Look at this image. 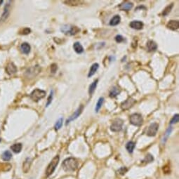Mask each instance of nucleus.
<instances>
[{"label": "nucleus", "mask_w": 179, "mask_h": 179, "mask_svg": "<svg viewBox=\"0 0 179 179\" xmlns=\"http://www.w3.org/2000/svg\"><path fill=\"white\" fill-rule=\"evenodd\" d=\"M79 162L74 157H69L67 158L63 162L62 167L65 171L72 172L74 171L77 169Z\"/></svg>", "instance_id": "1"}, {"label": "nucleus", "mask_w": 179, "mask_h": 179, "mask_svg": "<svg viewBox=\"0 0 179 179\" xmlns=\"http://www.w3.org/2000/svg\"><path fill=\"white\" fill-rule=\"evenodd\" d=\"M59 159H60L59 156H58L57 155V156H56L55 157L53 158L52 162H51L49 163V164L48 165L47 169H46L45 171L46 176H47V177L52 175V173H54V171H55L56 166H57L58 164H59Z\"/></svg>", "instance_id": "2"}, {"label": "nucleus", "mask_w": 179, "mask_h": 179, "mask_svg": "<svg viewBox=\"0 0 179 179\" xmlns=\"http://www.w3.org/2000/svg\"><path fill=\"white\" fill-rule=\"evenodd\" d=\"M61 30L65 35H75L80 31L79 28L77 26H71L70 25H65L62 27Z\"/></svg>", "instance_id": "3"}, {"label": "nucleus", "mask_w": 179, "mask_h": 179, "mask_svg": "<svg viewBox=\"0 0 179 179\" xmlns=\"http://www.w3.org/2000/svg\"><path fill=\"white\" fill-rule=\"evenodd\" d=\"M46 91L41 90L40 88H36L30 94V98L35 102H38L39 100L45 97Z\"/></svg>", "instance_id": "4"}, {"label": "nucleus", "mask_w": 179, "mask_h": 179, "mask_svg": "<svg viewBox=\"0 0 179 179\" xmlns=\"http://www.w3.org/2000/svg\"><path fill=\"white\" fill-rule=\"evenodd\" d=\"M130 122L133 125L136 127H140L143 124V119L142 115L139 113H134L131 115L130 117Z\"/></svg>", "instance_id": "5"}, {"label": "nucleus", "mask_w": 179, "mask_h": 179, "mask_svg": "<svg viewBox=\"0 0 179 179\" xmlns=\"http://www.w3.org/2000/svg\"><path fill=\"white\" fill-rule=\"evenodd\" d=\"M122 126H123V120L121 119H115L110 126V129L114 132H118L122 130Z\"/></svg>", "instance_id": "6"}, {"label": "nucleus", "mask_w": 179, "mask_h": 179, "mask_svg": "<svg viewBox=\"0 0 179 179\" xmlns=\"http://www.w3.org/2000/svg\"><path fill=\"white\" fill-rule=\"evenodd\" d=\"M41 71V68L38 65L33 66V67L29 68L28 70L25 72V76L28 77V78H32L35 77L37 75H38Z\"/></svg>", "instance_id": "7"}, {"label": "nucleus", "mask_w": 179, "mask_h": 179, "mask_svg": "<svg viewBox=\"0 0 179 179\" xmlns=\"http://www.w3.org/2000/svg\"><path fill=\"white\" fill-rule=\"evenodd\" d=\"M158 129H159V124L156 122L151 124L150 127H148L146 134L148 136H156L157 133Z\"/></svg>", "instance_id": "8"}, {"label": "nucleus", "mask_w": 179, "mask_h": 179, "mask_svg": "<svg viewBox=\"0 0 179 179\" xmlns=\"http://www.w3.org/2000/svg\"><path fill=\"white\" fill-rule=\"evenodd\" d=\"M83 109H84L83 105H80V106L77 108V110L73 113V115H72L70 117H69V119H67V121H66V125H67L68 124H69L71 121L75 120V119H76L78 117H79V115H81V112L83 111Z\"/></svg>", "instance_id": "9"}, {"label": "nucleus", "mask_w": 179, "mask_h": 179, "mask_svg": "<svg viewBox=\"0 0 179 179\" xmlns=\"http://www.w3.org/2000/svg\"><path fill=\"white\" fill-rule=\"evenodd\" d=\"M135 103H136V100H134V98H129L122 103L121 107H122V110H128V109H129L130 107H132Z\"/></svg>", "instance_id": "10"}, {"label": "nucleus", "mask_w": 179, "mask_h": 179, "mask_svg": "<svg viewBox=\"0 0 179 179\" xmlns=\"http://www.w3.org/2000/svg\"><path fill=\"white\" fill-rule=\"evenodd\" d=\"M9 13H10V4H7L5 6L4 12H3L2 15H1V18H0V23H3V22H5L6 20V19L8 18V16H9Z\"/></svg>", "instance_id": "11"}, {"label": "nucleus", "mask_w": 179, "mask_h": 179, "mask_svg": "<svg viewBox=\"0 0 179 179\" xmlns=\"http://www.w3.org/2000/svg\"><path fill=\"white\" fill-rule=\"evenodd\" d=\"M133 6H134L133 3L129 1H124L119 5V8L122 11H129L133 8Z\"/></svg>", "instance_id": "12"}, {"label": "nucleus", "mask_w": 179, "mask_h": 179, "mask_svg": "<svg viewBox=\"0 0 179 179\" xmlns=\"http://www.w3.org/2000/svg\"><path fill=\"white\" fill-rule=\"evenodd\" d=\"M6 71L7 74L9 75H11L15 74L17 72V67L13 63H10L6 66Z\"/></svg>", "instance_id": "13"}, {"label": "nucleus", "mask_w": 179, "mask_h": 179, "mask_svg": "<svg viewBox=\"0 0 179 179\" xmlns=\"http://www.w3.org/2000/svg\"><path fill=\"white\" fill-rule=\"evenodd\" d=\"M166 27L171 30H176L179 28V22L178 20H171L166 24Z\"/></svg>", "instance_id": "14"}, {"label": "nucleus", "mask_w": 179, "mask_h": 179, "mask_svg": "<svg viewBox=\"0 0 179 179\" xmlns=\"http://www.w3.org/2000/svg\"><path fill=\"white\" fill-rule=\"evenodd\" d=\"M130 27L135 30H141L143 27V23L139 20H134L130 23Z\"/></svg>", "instance_id": "15"}, {"label": "nucleus", "mask_w": 179, "mask_h": 179, "mask_svg": "<svg viewBox=\"0 0 179 179\" xmlns=\"http://www.w3.org/2000/svg\"><path fill=\"white\" fill-rule=\"evenodd\" d=\"M31 159L30 158H27L25 159V161L24 162L23 164V171L25 173H27L28 172L29 170H30V166H31Z\"/></svg>", "instance_id": "16"}, {"label": "nucleus", "mask_w": 179, "mask_h": 179, "mask_svg": "<svg viewBox=\"0 0 179 179\" xmlns=\"http://www.w3.org/2000/svg\"><path fill=\"white\" fill-rule=\"evenodd\" d=\"M20 49H21L22 52L25 54H28L30 52V49H31V47H30V44L27 42H24L20 45Z\"/></svg>", "instance_id": "17"}, {"label": "nucleus", "mask_w": 179, "mask_h": 179, "mask_svg": "<svg viewBox=\"0 0 179 179\" xmlns=\"http://www.w3.org/2000/svg\"><path fill=\"white\" fill-rule=\"evenodd\" d=\"M146 47H147V49H148L149 52H153V51H155L157 49V44L152 40L148 41L147 42V44H146Z\"/></svg>", "instance_id": "18"}, {"label": "nucleus", "mask_w": 179, "mask_h": 179, "mask_svg": "<svg viewBox=\"0 0 179 179\" xmlns=\"http://www.w3.org/2000/svg\"><path fill=\"white\" fill-rule=\"evenodd\" d=\"M98 68H99V65H98V63H93L92 65L91 68H90L89 72H88V77H91L94 75L95 73L96 72L97 70H98Z\"/></svg>", "instance_id": "19"}, {"label": "nucleus", "mask_w": 179, "mask_h": 179, "mask_svg": "<svg viewBox=\"0 0 179 179\" xmlns=\"http://www.w3.org/2000/svg\"><path fill=\"white\" fill-rule=\"evenodd\" d=\"M73 48H74V50L75 51L77 54H80L84 52V48L79 42H75V43L74 44V45H73Z\"/></svg>", "instance_id": "20"}, {"label": "nucleus", "mask_w": 179, "mask_h": 179, "mask_svg": "<svg viewBox=\"0 0 179 179\" xmlns=\"http://www.w3.org/2000/svg\"><path fill=\"white\" fill-rule=\"evenodd\" d=\"M22 148H23V146H22L21 143H15V144L11 146L12 151L15 153H19L21 151Z\"/></svg>", "instance_id": "21"}, {"label": "nucleus", "mask_w": 179, "mask_h": 179, "mask_svg": "<svg viewBox=\"0 0 179 179\" xmlns=\"http://www.w3.org/2000/svg\"><path fill=\"white\" fill-rule=\"evenodd\" d=\"M120 20H121L120 16H119V15H116V16H114L113 18L110 20V25H111V26H116V25H117L119 23H120Z\"/></svg>", "instance_id": "22"}, {"label": "nucleus", "mask_w": 179, "mask_h": 179, "mask_svg": "<svg viewBox=\"0 0 179 179\" xmlns=\"http://www.w3.org/2000/svg\"><path fill=\"white\" fill-rule=\"evenodd\" d=\"M120 93V90L118 87L117 86H114L113 88H112V89L110 91V97L111 98H115V97L118 95Z\"/></svg>", "instance_id": "23"}, {"label": "nucleus", "mask_w": 179, "mask_h": 179, "mask_svg": "<svg viewBox=\"0 0 179 179\" xmlns=\"http://www.w3.org/2000/svg\"><path fill=\"white\" fill-rule=\"evenodd\" d=\"M12 157V154L9 150H6L3 153L2 155H1V159L4 161H9Z\"/></svg>", "instance_id": "24"}, {"label": "nucleus", "mask_w": 179, "mask_h": 179, "mask_svg": "<svg viewBox=\"0 0 179 179\" xmlns=\"http://www.w3.org/2000/svg\"><path fill=\"white\" fill-rule=\"evenodd\" d=\"M135 143H134L133 141H129V142H128L127 145H126V149L127 150V151L129 152V153H132L134 148H135Z\"/></svg>", "instance_id": "25"}, {"label": "nucleus", "mask_w": 179, "mask_h": 179, "mask_svg": "<svg viewBox=\"0 0 179 179\" xmlns=\"http://www.w3.org/2000/svg\"><path fill=\"white\" fill-rule=\"evenodd\" d=\"M98 81V79L95 80V81H93V82L89 86V88H88V93H89L90 95H92L93 93H94L95 88H96V87H97Z\"/></svg>", "instance_id": "26"}, {"label": "nucleus", "mask_w": 179, "mask_h": 179, "mask_svg": "<svg viewBox=\"0 0 179 179\" xmlns=\"http://www.w3.org/2000/svg\"><path fill=\"white\" fill-rule=\"evenodd\" d=\"M103 101H104V98L103 97H100V98L98 99V102H97L96 105H95V112H98V111L100 110V108H101L102 105H103Z\"/></svg>", "instance_id": "27"}, {"label": "nucleus", "mask_w": 179, "mask_h": 179, "mask_svg": "<svg viewBox=\"0 0 179 179\" xmlns=\"http://www.w3.org/2000/svg\"><path fill=\"white\" fill-rule=\"evenodd\" d=\"M173 4H171L169 5V6H167L164 9V11L162 12V16H167V15H168L169 13L171 12L172 8H173Z\"/></svg>", "instance_id": "28"}, {"label": "nucleus", "mask_w": 179, "mask_h": 179, "mask_svg": "<svg viewBox=\"0 0 179 179\" xmlns=\"http://www.w3.org/2000/svg\"><path fill=\"white\" fill-rule=\"evenodd\" d=\"M63 2L65 3V4H67L68 5H70V6H77V5H79L81 4V3H82V1H76V0H75V1H64Z\"/></svg>", "instance_id": "29"}, {"label": "nucleus", "mask_w": 179, "mask_h": 179, "mask_svg": "<svg viewBox=\"0 0 179 179\" xmlns=\"http://www.w3.org/2000/svg\"><path fill=\"white\" fill-rule=\"evenodd\" d=\"M63 118H60L59 120L56 122V123L55 124V129L56 130H59L61 128V127L63 126Z\"/></svg>", "instance_id": "30"}, {"label": "nucleus", "mask_w": 179, "mask_h": 179, "mask_svg": "<svg viewBox=\"0 0 179 179\" xmlns=\"http://www.w3.org/2000/svg\"><path fill=\"white\" fill-rule=\"evenodd\" d=\"M178 120H179V115L178 114H176V115H175L173 117H172L171 121H170V125H172V124L177 123V122H178Z\"/></svg>", "instance_id": "31"}, {"label": "nucleus", "mask_w": 179, "mask_h": 179, "mask_svg": "<svg viewBox=\"0 0 179 179\" xmlns=\"http://www.w3.org/2000/svg\"><path fill=\"white\" fill-rule=\"evenodd\" d=\"M153 160H154V158H153V157L151 155H147L146 156V157H145V159H143V162H153Z\"/></svg>", "instance_id": "32"}, {"label": "nucleus", "mask_w": 179, "mask_h": 179, "mask_svg": "<svg viewBox=\"0 0 179 179\" xmlns=\"http://www.w3.org/2000/svg\"><path fill=\"white\" fill-rule=\"evenodd\" d=\"M53 95H54V91H51L50 95H49V96L48 97V99H47V107L49 106V105H50L51 103H52V99H53Z\"/></svg>", "instance_id": "33"}, {"label": "nucleus", "mask_w": 179, "mask_h": 179, "mask_svg": "<svg viewBox=\"0 0 179 179\" xmlns=\"http://www.w3.org/2000/svg\"><path fill=\"white\" fill-rule=\"evenodd\" d=\"M115 39V41L117 42V43H121V42H122L124 40V37L120 35H118L116 36Z\"/></svg>", "instance_id": "34"}, {"label": "nucleus", "mask_w": 179, "mask_h": 179, "mask_svg": "<svg viewBox=\"0 0 179 179\" xmlns=\"http://www.w3.org/2000/svg\"><path fill=\"white\" fill-rule=\"evenodd\" d=\"M171 131H172V128H171V127H169V129H167L166 131V133H165V135H164V141H166L167 139H168L169 136V135H170V134H171Z\"/></svg>", "instance_id": "35"}, {"label": "nucleus", "mask_w": 179, "mask_h": 179, "mask_svg": "<svg viewBox=\"0 0 179 179\" xmlns=\"http://www.w3.org/2000/svg\"><path fill=\"white\" fill-rule=\"evenodd\" d=\"M57 69H58V66L56 64L54 63V64H52V65H51V72H52L53 74L56 73V70H57Z\"/></svg>", "instance_id": "36"}, {"label": "nucleus", "mask_w": 179, "mask_h": 179, "mask_svg": "<svg viewBox=\"0 0 179 179\" xmlns=\"http://www.w3.org/2000/svg\"><path fill=\"white\" fill-rule=\"evenodd\" d=\"M30 32H31V30H30V28H24L23 30V31H22L21 32H20V34L21 35H28L29 33H30Z\"/></svg>", "instance_id": "37"}, {"label": "nucleus", "mask_w": 179, "mask_h": 179, "mask_svg": "<svg viewBox=\"0 0 179 179\" xmlns=\"http://www.w3.org/2000/svg\"><path fill=\"white\" fill-rule=\"evenodd\" d=\"M127 169L126 168V167H122V168H120L118 170V172L119 173H120V174H122V175H124V173H126V172L127 171Z\"/></svg>", "instance_id": "38"}, {"label": "nucleus", "mask_w": 179, "mask_h": 179, "mask_svg": "<svg viewBox=\"0 0 179 179\" xmlns=\"http://www.w3.org/2000/svg\"><path fill=\"white\" fill-rule=\"evenodd\" d=\"M3 1H3V0H0V5H1V4H2V3H3Z\"/></svg>", "instance_id": "39"}, {"label": "nucleus", "mask_w": 179, "mask_h": 179, "mask_svg": "<svg viewBox=\"0 0 179 179\" xmlns=\"http://www.w3.org/2000/svg\"><path fill=\"white\" fill-rule=\"evenodd\" d=\"M1 139H0V142H1Z\"/></svg>", "instance_id": "40"}]
</instances>
